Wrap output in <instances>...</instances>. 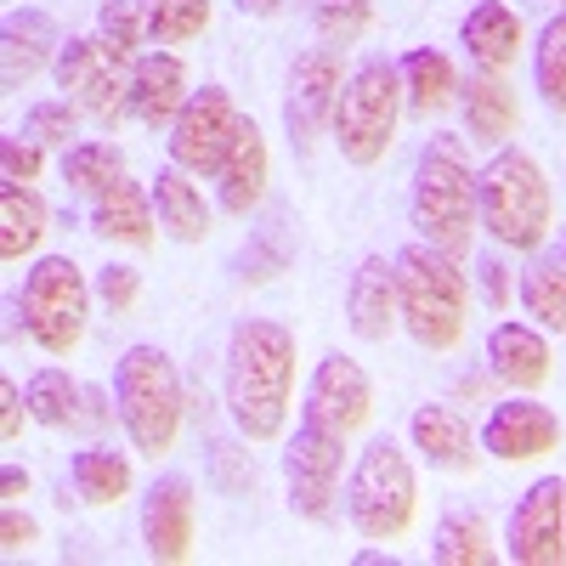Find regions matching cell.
<instances>
[{"label":"cell","mask_w":566,"mask_h":566,"mask_svg":"<svg viewBox=\"0 0 566 566\" xmlns=\"http://www.w3.org/2000/svg\"><path fill=\"white\" fill-rule=\"evenodd\" d=\"M187 97H193V91H187V69H181L176 52H142L130 63V119L136 125H148V130L176 125Z\"/></svg>","instance_id":"obj_18"},{"label":"cell","mask_w":566,"mask_h":566,"mask_svg":"<svg viewBox=\"0 0 566 566\" xmlns=\"http://www.w3.org/2000/svg\"><path fill=\"white\" fill-rule=\"evenodd\" d=\"M346 323L352 335L380 346L391 328L402 323V295H397V261L386 255H363L352 272V290H346Z\"/></svg>","instance_id":"obj_17"},{"label":"cell","mask_w":566,"mask_h":566,"mask_svg":"<svg viewBox=\"0 0 566 566\" xmlns=\"http://www.w3.org/2000/svg\"><path fill=\"white\" fill-rule=\"evenodd\" d=\"M560 250H566V244H560Z\"/></svg>","instance_id":"obj_47"},{"label":"cell","mask_w":566,"mask_h":566,"mask_svg":"<svg viewBox=\"0 0 566 566\" xmlns=\"http://www.w3.org/2000/svg\"><path fill=\"white\" fill-rule=\"evenodd\" d=\"M368 413H374V386H368L363 363H352V357H340V352L323 357V363L312 368V380H306V408H301V419L323 424V431L352 437V431H363V424H368Z\"/></svg>","instance_id":"obj_13"},{"label":"cell","mask_w":566,"mask_h":566,"mask_svg":"<svg viewBox=\"0 0 566 566\" xmlns=\"http://www.w3.org/2000/svg\"><path fill=\"white\" fill-rule=\"evenodd\" d=\"M45 205L29 181H0V261H23L34 255V244L45 239Z\"/></svg>","instance_id":"obj_28"},{"label":"cell","mask_w":566,"mask_h":566,"mask_svg":"<svg viewBox=\"0 0 566 566\" xmlns=\"http://www.w3.org/2000/svg\"><path fill=\"white\" fill-rule=\"evenodd\" d=\"M402 114V74L386 57H368L346 74L340 103H335V148L346 165H380Z\"/></svg>","instance_id":"obj_7"},{"label":"cell","mask_w":566,"mask_h":566,"mask_svg":"<svg viewBox=\"0 0 566 566\" xmlns=\"http://www.w3.org/2000/svg\"><path fill=\"white\" fill-rule=\"evenodd\" d=\"M459 108H464V136L488 142V148H504V136H515V125H522V103H515V91L476 69L464 85H459Z\"/></svg>","instance_id":"obj_23"},{"label":"cell","mask_w":566,"mask_h":566,"mask_svg":"<svg viewBox=\"0 0 566 566\" xmlns=\"http://www.w3.org/2000/svg\"><path fill=\"white\" fill-rule=\"evenodd\" d=\"M125 176V159L114 142H74V148L63 154V181H69V193H85V199H97L108 181Z\"/></svg>","instance_id":"obj_32"},{"label":"cell","mask_w":566,"mask_h":566,"mask_svg":"<svg viewBox=\"0 0 566 566\" xmlns=\"http://www.w3.org/2000/svg\"><path fill=\"white\" fill-rule=\"evenodd\" d=\"M97 34L108 40V52L119 63H136L142 57V40H148V0H103Z\"/></svg>","instance_id":"obj_35"},{"label":"cell","mask_w":566,"mask_h":566,"mask_svg":"<svg viewBox=\"0 0 566 566\" xmlns=\"http://www.w3.org/2000/svg\"><path fill=\"white\" fill-rule=\"evenodd\" d=\"M555 7H566V0H555Z\"/></svg>","instance_id":"obj_46"},{"label":"cell","mask_w":566,"mask_h":566,"mask_svg":"<svg viewBox=\"0 0 566 566\" xmlns=\"http://www.w3.org/2000/svg\"><path fill=\"white\" fill-rule=\"evenodd\" d=\"M239 125L244 119L221 85L193 91L170 125V165H181L187 176H216L221 159L232 154V142H239Z\"/></svg>","instance_id":"obj_11"},{"label":"cell","mask_w":566,"mask_h":566,"mask_svg":"<svg viewBox=\"0 0 566 566\" xmlns=\"http://www.w3.org/2000/svg\"><path fill=\"white\" fill-rule=\"evenodd\" d=\"M114 402H119V424L136 453H148V459L170 453L181 431V374L170 352L130 346L114 368Z\"/></svg>","instance_id":"obj_6"},{"label":"cell","mask_w":566,"mask_h":566,"mask_svg":"<svg viewBox=\"0 0 566 566\" xmlns=\"http://www.w3.org/2000/svg\"><path fill=\"white\" fill-rule=\"evenodd\" d=\"M23 413H29V397H23L12 380H0V437H7V442H18Z\"/></svg>","instance_id":"obj_42"},{"label":"cell","mask_w":566,"mask_h":566,"mask_svg":"<svg viewBox=\"0 0 566 566\" xmlns=\"http://www.w3.org/2000/svg\"><path fill=\"white\" fill-rule=\"evenodd\" d=\"M488 363H493V374L504 386H515V391H538L544 380H549V340L538 335V328H527V323H499L493 335H488Z\"/></svg>","instance_id":"obj_24"},{"label":"cell","mask_w":566,"mask_h":566,"mask_svg":"<svg viewBox=\"0 0 566 566\" xmlns=\"http://www.w3.org/2000/svg\"><path fill=\"white\" fill-rule=\"evenodd\" d=\"M397 295H402V328L424 352H453L464 340V312H470V283L453 255L437 244H408L397 255Z\"/></svg>","instance_id":"obj_4"},{"label":"cell","mask_w":566,"mask_h":566,"mask_svg":"<svg viewBox=\"0 0 566 566\" xmlns=\"http://www.w3.org/2000/svg\"><path fill=\"white\" fill-rule=\"evenodd\" d=\"M210 29V0H148V40L181 45Z\"/></svg>","instance_id":"obj_36"},{"label":"cell","mask_w":566,"mask_h":566,"mask_svg":"<svg viewBox=\"0 0 566 566\" xmlns=\"http://www.w3.org/2000/svg\"><path fill=\"white\" fill-rule=\"evenodd\" d=\"M227 413L244 442H277L295 402V335L272 317H244L227 340Z\"/></svg>","instance_id":"obj_1"},{"label":"cell","mask_w":566,"mask_h":566,"mask_svg":"<svg viewBox=\"0 0 566 566\" xmlns=\"http://www.w3.org/2000/svg\"><path fill=\"white\" fill-rule=\"evenodd\" d=\"M239 12H244V18H250V12H255V18H272L277 0H239Z\"/></svg>","instance_id":"obj_45"},{"label":"cell","mask_w":566,"mask_h":566,"mask_svg":"<svg viewBox=\"0 0 566 566\" xmlns=\"http://www.w3.org/2000/svg\"><path fill=\"white\" fill-rule=\"evenodd\" d=\"M413 510H419V476H413L402 442L374 437L357 453V470L346 482V522L368 544H391L413 527Z\"/></svg>","instance_id":"obj_5"},{"label":"cell","mask_w":566,"mask_h":566,"mask_svg":"<svg viewBox=\"0 0 566 566\" xmlns=\"http://www.w3.org/2000/svg\"><path fill=\"white\" fill-rule=\"evenodd\" d=\"M142 544H148L154 560L176 566L193 555V482L187 476H159L142 499Z\"/></svg>","instance_id":"obj_16"},{"label":"cell","mask_w":566,"mask_h":566,"mask_svg":"<svg viewBox=\"0 0 566 566\" xmlns=\"http://www.w3.org/2000/svg\"><path fill=\"white\" fill-rule=\"evenodd\" d=\"M408 210L424 244H437L453 261L470 255V244H476V170H470L459 136H437L419 148Z\"/></svg>","instance_id":"obj_2"},{"label":"cell","mask_w":566,"mask_h":566,"mask_svg":"<svg viewBox=\"0 0 566 566\" xmlns=\"http://www.w3.org/2000/svg\"><path fill=\"white\" fill-rule=\"evenodd\" d=\"M85 312H91V283L69 255H45V261L29 266L23 295H18V317L45 357H69L85 340Z\"/></svg>","instance_id":"obj_8"},{"label":"cell","mask_w":566,"mask_h":566,"mask_svg":"<svg viewBox=\"0 0 566 566\" xmlns=\"http://www.w3.org/2000/svg\"><path fill=\"white\" fill-rule=\"evenodd\" d=\"M40 142H29L23 130L18 136H7V142H0V176H7V181H34L40 176Z\"/></svg>","instance_id":"obj_39"},{"label":"cell","mask_w":566,"mask_h":566,"mask_svg":"<svg viewBox=\"0 0 566 566\" xmlns=\"http://www.w3.org/2000/svg\"><path fill=\"white\" fill-rule=\"evenodd\" d=\"M431 560L437 566H493L499 549H493V533L476 510H453L442 515L437 527V544H431Z\"/></svg>","instance_id":"obj_31"},{"label":"cell","mask_w":566,"mask_h":566,"mask_svg":"<svg viewBox=\"0 0 566 566\" xmlns=\"http://www.w3.org/2000/svg\"><path fill=\"white\" fill-rule=\"evenodd\" d=\"M482 453L488 459H504V464H527V459H544L560 448V419L555 408L533 402V397H510L488 413L482 424Z\"/></svg>","instance_id":"obj_15"},{"label":"cell","mask_w":566,"mask_h":566,"mask_svg":"<svg viewBox=\"0 0 566 566\" xmlns=\"http://www.w3.org/2000/svg\"><path fill=\"white\" fill-rule=\"evenodd\" d=\"M154 216H159V232H170L176 244H205V232H210V210H205V193L193 181H187L181 165L159 170L154 176Z\"/></svg>","instance_id":"obj_25"},{"label":"cell","mask_w":566,"mask_h":566,"mask_svg":"<svg viewBox=\"0 0 566 566\" xmlns=\"http://www.w3.org/2000/svg\"><path fill=\"white\" fill-rule=\"evenodd\" d=\"M23 397H29V419L52 424V431L80 424V386L69 380V368H40Z\"/></svg>","instance_id":"obj_34"},{"label":"cell","mask_w":566,"mask_h":566,"mask_svg":"<svg viewBox=\"0 0 566 566\" xmlns=\"http://www.w3.org/2000/svg\"><path fill=\"white\" fill-rule=\"evenodd\" d=\"M136 290H142V272H136V266H119V261H114V266L97 272V301L114 306V312H130V306H136Z\"/></svg>","instance_id":"obj_40"},{"label":"cell","mask_w":566,"mask_h":566,"mask_svg":"<svg viewBox=\"0 0 566 566\" xmlns=\"http://www.w3.org/2000/svg\"><path fill=\"white\" fill-rule=\"evenodd\" d=\"M408 437H413V448L424 453V464H431V470H448V476H464V470H476V448H482V442L470 437V424H464L453 408H442V402L413 408Z\"/></svg>","instance_id":"obj_22"},{"label":"cell","mask_w":566,"mask_h":566,"mask_svg":"<svg viewBox=\"0 0 566 566\" xmlns=\"http://www.w3.org/2000/svg\"><path fill=\"white\" fill-rule=\"evenodd\" d=\"M29 493V470H18V464H7V504H18Z\"/></svg>","instance_id":"obj_44"},{"label":"cell","mask_w":566,"mask_h":566,"mask_svg":"<svg viewBox=\"0 0 566 566\" xmlns=\"http://www.w3.org/2000/svg\"><path fill=\"white\" fill-rule=\"evenodd\" d=\"M74 125H80V108H74L69 97H63V103H34V108L23 114V136L40 142V148H69Z\"/></svg>","instance_id":"obj_38"},{"label":"cell","mask_w":566,"mask_h":566,"mask_svg":"<svg viewBox=\"0 0 566 566\" xmlns=\"http://www.w3.org/2000/svg\"><path fill=\"white\" fill-rule=\"evenodd\" d=\"M340 57L335 45H317L306 52L290 74V97H283V125H290V142L312 148V142L335 125V103H340Z\"/></svg>","instance_id":"obj_14"},{"label":"cell","mask_w":566,"mask_h":566,"mask_svg":"<svg viewBox=\"0 0 566 566\" xmlns=\"http://www.w3.org/2000/svg\"><path fill=\"white\" fill-rule=\"evenodd\" d=\"M57 85L69 91V103L97 130H108V136L130 114V74L108 52L103 34H80V40L63 45V52H57Z\"/></svg>","instance_id":"obj_9"},{"label":"cell","mask_w":566,"mask_h":566,"mask_svg":"<svg viewBox=\"0 0 566 566\" xmlns=\"http://www.w3.org/2000/svg\"><path fill=\"white\" fill-rule=\"evenodd\" d=\"M368 18H374L368 0H317V12H312L317 40H323V45H340V52L368 34Z\"/></svg>","instance_id":"obj_37"},{"label":"cell","mask_w":566,"mask_h":566,"mask_svg":"<svg viewBox=\"0 0 566 566\" xmlns=\"http://www.w3.org/2000/svg\"><path fill=\"white\" fill-rule=\"evenodd\" d=\"M0 538H7V549H29V544H34V522H29L18 504L0 510Z\"/></svg>","instance_id":"obj_43"},{"label":"cell","mask_w":566,"mask_h":566,"mask_svg":"<svg viewBox=\"0 0 566 566\" xmlns=\"http://www.w3.org/2000/svg\"><path fill=\"white\" fill-rule=\"evenodd\" d=\"M266 176H272V154H266V136L255 119L239 125V142H232V154L221 159L216 170V199L227 216H250L261 199H266Z\"/></svg>","instance_id":"obj_19"},{"label":"cell","mask_w":566,"mask_h":566,"mask_svg":"<svg viewBox=\"0 0 566 566\" xmlns=\"http://www.w3.org/2000/svg\"><path fill=\"white\" fill-rule=\"evenodd\" d=\"M397 74H402V108L408 114H442L453 97H459V74H453V63L437 52V45H413V52L397 63Z\"/></svg>","instance_id":"obj_26"},{"label":"cell","mask_w":566,"mask_h":566,"mask_svg":"<svg viewBox=\"0 0 566 566\" xmlns=\"http://www.w3.org/2000/svg\"><path fill=\"white\" fill-rule=\"evenodd\" d=\"M340 470H346V437L301 419L295 442L283 448V488H290V510L306 515V522H328L335 493H340Z\"/></svg>","instance_id":"obj_10"},{"label":"cell","mask_w":566,"mask_h":566,"mask_svg":"<svg viewBox=\"0 0 566 566\" xmlns=\"http://www.w3.org/2000/svg\"><path fill=\"white\" fill-rule=\"evenodd\" d=\"M476 216L493 232V244L538 255L544 239H549V227H555L544 165L533 154H522V148H499L476 170Z\"/></svg>","instance_id":"obj_3"},{"label":"cell","mask_w":566,"mask_h":566,"mask_svg":"<svg viewBox=\"0 0 566 566\" xmlns=\"http://www.w3.org/2000/svg\"><path fill=\"white\" fill-rule=\"evenodd\" d=\"M57 45V29L45 12H12L7 18V34H0V63H7V91H18L23 80H34L45 69Z\"/></svg>","instance_id":"obj_27"},{"label":"cell","mask_w":566,"mask_h":566,"mask_svg":"<svg viewBox=\"0 0 566 566\" xmlns=\"http://www.w3.org/2000/svg\"><path fill=\"white\" fill-rule=\"evenodd\" d=\"M504 555L515 566H560L566 560V482L538 476L510 510Z\"/></svg>","instance_id":"obj_12"},{"label":"cell","mask_w":566,"mask_h":566,"mask_svg":"<svg viewBox=\"0 0 566 566\" xmlns=\"http://www.w3.org/2000/svg\"><path fill=\"white\" fill-rule=\"evenodd\" d=\"M459 45L476 69L504 74L515 57H522V18H515L504 0H476L459 23Z\"/></svg>","instance_id":"obj_21"},{"label":"cell","mask_w":566,"mask_h":566,"mask_svg":"<svg viewBox=\"0 0 566 566\" xmlns=\"http://www.w3.org/2000/svg\"><path fill=\"white\" fill-rule=\"evenodd\" d=\"M533 85H538V97L566 114V7L538 29V45H533Z\"/></svg>","instance_id":"obj_33"},{"label":"cell","mask_w":566,"mask_h":566,"mask_svg":"<svg viewBox=\"0 0 566 566\" xmlns=\"http://www.w3.org/2000/svg\"><path fill=\"white\" fill-rule=\"evenodd\" d=\"M69 476H74V499L80 504L103 510V504H119L130 493V459L114 453V448H85V453H74Z\"/></svg>","instance_id":"obj_30"},{"label":"cell","mask_w":566,"mask_h":566,"mask_svg":"<svg viewBox=\"0 0 566 566\" xmlns=\"http://www.w3.org/2000/svg\"><path fill=\"white\" fill-rule=\"evenodd\" d=\"M522 306L538 317V328L566 335V250H549L522 272Z\"/></svg>","instance_id":"obj_29"},{"label":"cell","mask_w":566,"mask_h":566,"mask_svg":"<svg viewBox=\"0 0 566 566\" xmlns=\"http://www.w3.org/2000/svg\"><path fill=\"white\" fill-rule=\"evenodd\" d=\"M476 277H482L488 306L504 312V306H510V272H504V261H499V255H476Z\"/></svg>","instance_id":"obj_41"},{"label":"cell","mask_w":566,"mask_h":566,"mask_svg":"<svg viewBox=\"0 0 566 566\" xmlns=\"http://www.w3.org/2000/svg\"><path fill=\"white\" fill-rule=\"evenodd\" d=\"M154 227H159V216H154V193H142L136 181H108L97 199H91V232L97 239H108V244H130V250H148L154 244Z\"/></svg>","instance_id":"obj_20"}]
</instances>
